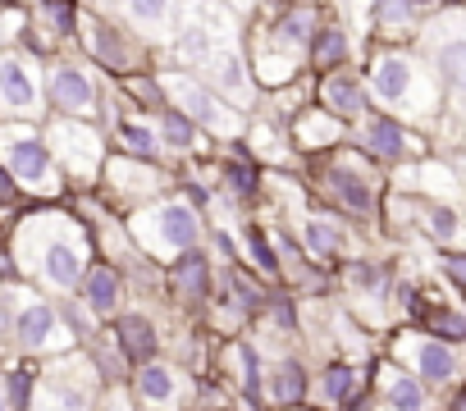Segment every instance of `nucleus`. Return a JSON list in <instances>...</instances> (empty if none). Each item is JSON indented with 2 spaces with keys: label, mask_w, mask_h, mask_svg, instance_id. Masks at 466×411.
Listing matches in <instances>:
<instances>
[{
  "label": "nucleus",
  "mask_w": 466,
  "mask_h": 411,
  "mask_svg": "<svg viewBox=\"0 0 466 411\" xmlns=\"http://www.w3.org/2000/svg\"><path fill=\"white\" fill-rule=\"evenodd\" d=\"M370 96L411 119H430L443 105V87L430 74V65L407 51H380L370 60Z\"/></svg>",
  "instance_id": "nucleus-1"
},
{
  "label": "nucleus",
  "mask_w": 466,
  "mask_h": 411,
  "mask_svg": "<svg viewBox=\"0 0 466 411\" xmlns=\"http://www.w3.org/2000/svg\"><path fill=\"white\" fill-rule=\"evenodd\" d=\"M425 37H430L425 42V55H430L425 65L439 78L443 96L466 101V15L461 10H448Z\"/></svg>",
  "instance_id": "nucleus-2"
},
{
  "label": "nucleus",
  "mask_w": 466,
  "mask_h": 411,
  "mask_svg": "<svg viewBox=\"0 0 466 411\" xmlns=\"http://www.w3.org/2000/svg\"><path fill=\"white\" fill-rule=\"evenodd\" d=\"M407 356H411V375L420 379V384H452L457 379V347L452 343H443V338H434V334H425V338H411L407 343Z\"/></svg>",
  "instance_id": "nucleus-3"
},
{
  "label": "nucleus",
  "mask_w": 466,
  "mask_h": 411,
  "mask_svg": "<svg viewBox=\"0 0 466 411\" xmlns=\"http://www.w3.org/2000/svg\"><path fill=\"white\" fill-rule=\"evenodd\" d=\"M361 146H366L375 160H384V165H398V160L416 155V137H411V133L402 128V119H393V115H370L366 128H361Z\"/></svg>",
  "instance_id": "nucleus-4"
},
{
  "label": "nucleus",
  "mask_w": 466,
  "mask_h": 411,
  "mask_svg": "<svg viewBox=\"0 0 466 411\" xmlns=\"http://www.w3.org/2000/svg\"><path fill=\"white\" fill-rule=\"evenodd\" d=\"M169 96L183 105V115L187 119H197V124H206V128H224V133H233V115H224V105L206 92V87H197L192 78H169Z\"/></svg>",
  "instance_id": "nucleus-5"
},
{
  "label": "nucleus",
  "mask_w": 466,
  "mask_h": 411,
  "mask_svg": "<svg viewBox=\"0 0 466 411\" xmlns=\"http://www.w3.org/2000/svg\"><path fill=\"white\" fill-rule=\"evenodd\" d=\"M320 101H325V115H339V119H361L370 110V96H366V83L357 74H343L334 69L320 87Z\"/></svg>",
  "instance_id": "nucleus-6"
},
{
  "label": "nucleus",
  "mask_w": 466,
  "mask_h": 411,
  "mask_svg": "<svg viewBox=\"0 0 466 411\" xmlns=\"http://www.w3.org/2000/svg\"><path fill=\"white\" fill-rule=\"evenodd\" d=\"M5 155L24 183H51V151L33 133H5Z\"/></svg>",
  "instance_id": "nucleus-7"
},
{
  "label": "nucleus",
  "mask_w": 466,
  "mask_h": 411,
  "mask_svg": "<svg viewBox=\"0 0 466 411\" xmlns=\"http://www.w3.org/2000/svg\"><path fill=\"white\" fill-rule=\"evenodd\" d=\"M51 96H56V105L69 110V115H92V105H96L92 78H87L83 69H74V65H60V69L51 74Z\"/></svg>",
  "instance_id": "nucleus-8"
},
{
  "label": "nucleus",
  "mask_w": 466,
  "mask_h": 411,
  "mask_svg": "<svg viewBox=\"0 0 466 411\" xmlns=\"http://www.w3.org/2000/svg\"><path fill=\"white\" fill-rule=\"evenodd\" d=\"M0 105H10L19 115H33L37 110V78L28 74L24 60L5 55L0 60Z\"/></svg>",
  "instance_id": "nucleus-9"
},
{
  "label": "nucleus",
  "mask_w": 466,
  "mask_h": 411,
  "mask_svg": "<svg viewBox=\"0 0 466 411\" xmlns=\"http://www.w3.org/2000/svg\"><path fill=\"white\" fill-rule=\"evenodd\" d=\"M156 220V238L174 252H187L197 243V216L183 211V206H160V211L151 216Z\"/></svg>",
  "instance_id": "nucleus-10"
},
{
  "label": "nucleus",
  "mask_w": 466,
  "mask_h": 411,
  "mask_svg": "<svg viewBox=\"0 0 466 411\" xmlns=\"http://www.w3.org/2000/svg\"><path fill=\"white\" fill-rule=\"evenodd\" d=\"M329 192L348 206L352 216H366L370 206H375V192H370V183L357 174V169H348V165H334L329 169Z\"/></svg>",
  "instance_id": "nucleus-11"
},
{
  "label": "nucleus",
  "mask_w": 466,
  "mask_h": 411,
  "mask_svg": "<svg viewBox=\"0 0 466 411\" xmlns=\"http://www.w3.org/2000/svg\"><path fill=\"white\" fill-rule=\"evenodd\" d=\"M420 225L434 243H457L461 238V216L452 211V206H439V201L420 206Z\"/></svg>",
  "instance_id": "nucleus-12"
},
{
  "label": "nucleus",
  "mask_w": 466,
  "mask_h": 411,
  "mask_svg": "<svg viewBox=\"0 0 466 411\" xmlns=\"http://www.w3.org/2000/svg\"><path fill=\"white\" fill-rule=\"evenodd\" d=\"M311 60H316V69H339L348 60V33L343 28L311 33Z\"/></svg>",
  "instance_id": "nucleus-13"
},
{
  "label": "nucleus",
  "mask_w": 466,
  "mask_h": 411,
  "mask_svg": "<svg viewBox=\"0 0 466 411\" xmlns=\"http://www.w3.org/2000/svg\"><path fill=\"white\" fill-rule=\"evenodd\" d=\"M92 51H96V60H106L110 69H128L133 65V51L124 46V37L115 33V28H106V24H92Z\"/></svg>",
  "instance_id": "nucleus-14"
},
{
  "label": "nucleus",
  "mask_w": 466,
  "mask_h": 411,
  "mask_svg": "<svg viewBox=\"0 0 466 411\" xmlns=\"http://www.w3.org/2000/svg\"><path fill=\"white\" fill-rule=\"evenodd\" d=\"M46 275H51L60 288H74V284H78V275H83L78 252H74L69 243H51V247H46Z\"/></svg>",
  "instance_id": "nucleus-15"
},
{
  "label": "nucleus",
  "mask_w": 466,
  "mask_h": 411,
  "mask_svg": "<svg viewBox=\"0 0 466 411\" xmlns=\"http://www.w3.org/2000/svg\"><path fill=\"white\" fill-rule=\"evenodd\" d=\"M15 329H19V343H24V347H42V343L51 338V329H56V311L37 302V306H28V311L19 316Z\"/></svg>",
  "instance_id": "nucleus-16"
},
{
  "label": "nucleus",
  "mask_w": 466,
  "mask_h": 411,
  "mask_svg": "<svg viewBox=\"0 0 466 411\" xmlns=\"http://www.w3.org/2000/svg\"><path fill=\"white\" fill-rule=\"evenodd\" d=\"M119 343H124V352H128L133 361H147V356L156 352V334H151V325H147L142 316H124V320H119Z\"/></svg>",
  "instance_id": "nucleus-17"
},
{
  "label": "nucleus",
  "mask_w": 466,
  "mask_h": 411,
  "mask_svg": "<svg viewBox=\"0 0 466 411\" xmlns=\"http://www.w3.org/2000/svg\"><path fill=\"white\" fill-rule=\"evenodd\" d=\"M384 402H389V411H425V384L416 375H393Z\"/></svg>",
  "instance_id": "nucleus-18"
},
{
  "label": "nucleus",
  "mask_w": 466,
  "mask_h": 411,
  "mask_svg": "<svg viewBox=\"0 0 466 411\" xmlns=\"http://www.w3.org/2000/svg\"><path fill=\"white\" fill-rule=\"evenodd\" d=\"M83 297H87V306H92V311H101V316H106V311L119 302V275H115V270H106V266H101V270H92V279H87Z\"/></svg>",
  "instance_id": "nucleus-19"
},
{
  "label": "nucleus",
  "mask_w": 466,
  "mask_h": 411,
  "mask_svg": "<svg viewBox=\"0 0 466 411\" xmlns=\"http://www.w3.org/2000/svg\"><path fill=\"white\" fill-rule=\"evenodd\" d=\"M178 55H183L187 65H206V60H215V37H210L201 24H183V33H178Z\"/></svg>",
  "instance_id": "nucleus-20"
},
{
  "label": "nucleus",
  "mask_w": 466,
  "mask_h": 411,
  "mask_svg": "<svg viewBox=\"0 0 466 411\" xmlns=\"http://www.w3.org/2000/svg\"><path fill=\"white\" fill-rule=\"evenodd\" d=\"M174 279H178V288H183L187 297H201V293H206V256H201L197 247H187V252L178 256V266H174Z\"/></svg>",
  "instance_id": "nucleus-21"
},
{
  "label": "nucleus",
  "mask_w": 466,
  "mask_h": 411,
  "mask_svg": "<svg viewBox=\"0 0 466 411\" xmlns=\"http://www.w3.org/2000/svg\"><path fill=\"white\" fill-rule=\"evenodd\" d=\"M169 10L174 0H128V15L142 33H165L169 28Z\"/></svg>",
  "instance_id": "nucleus-22"
},
{
  "label": "nucleus",
  "mask_w": 466,
  "mask_h": 411,
  "mask_svg": "<svg viewBox=\"0 0 466 411\" xmlns=\"http://www.w3.org/2000/svg\"><path fill=\"white\" fill-rule=\"evenodd\" d=\"M311 28H316V15H311V10H293V15H284V24L275 28V42H279L284 51H298L302 42H311Z\"/></svg>",
  "instance_id": "nucleus-23"
},
{
  "label": "nucleus",
  "mask_w": 466,
  "mask_h": 411,
  "mask_svg": "<svg viewBox=\"0 0 466 411\" xmlns=\"http://www.w3.org/2000/svg\"><path fill=\"white\" fill-rule=\"evenodd\" d=\"M210 69H215V83L224 87V92H233V96H248V78H243V60L233 55V51H215V60H210Z\"/></svg>",
  "instance_id": "nucleus-24"
},
{
  "label": "nucleus",
  "mask_w": 466,
  "mask_h": 411,
  "mask_svg": "<svg viewBox=\"0 0 466 411\" xmlns=\"http://www.w3.org/2000/svg\"><path fill=\"white\" fill-rule=\"evenodd\" d=\"M275 397H279V402H289V406H298V402L307 397V375H302V366H298V361H284V366H279Z\"/></svg>",
  "instance_id": "nucleus-25"
},
{
  "label": "nucleus",
  "mask_w": 466,
  "mask_h": 411,
  "mask_svg": "<svg viewBox=\"0 0 466 411\" xmlns=\"http://www.w3.org/2000/svg\"><path fill=\"white\" fill-rule=\"evenodd\" d=\"M137 388H142V397H151V402H169V397H174V375H169L165 366H142Z\"/></svg>",
  "instance_id": "nucleus-26"
},
{
  "label": "nucleus",
  "mask_w": 466,
  "mask_h": 411,
  "mask_svg": "<svg viewBox=\"0 0 466 411\" xmlns=\"http://www.w3.org/2000/svg\"><path fill=\"white\" fill-rule=\"evenodd\" d=\"M352 366H325V379H320V393L325 402H348L352 397Z\"/></svg>",
  "instance_id": "nucleus-27"
},
{
  "label": "nucleus",
  "mask_w": 466,
  "mask_h": 411,
  "mask_svg": "<svg viewBox=\"0 0 466 411\" xmlns=\"http://www.w3.org/2000/svg\"><path fill=\"white\" fill-rule=\"evenodd\" d=\"M430 334L443 338V343H466V316L439 306V311H430Z\"/></svg>",
  "instance_id": "nucleus-28"
},
{
  "label": "nucleus",
  "mask_w": 466,
  "mask_h": 411,
  "mask_svg": "<svg viewBox=\"0 0 466 411\" xmlns=\"http://www.w3.org/2000/svg\"><path fill=\"white\" fill-rule=\"evenodd\" d=\"M375 19H380L384 28H411L420 15L407 5V0H375Z\"/></svg>",
  "instance_id": "nucleus-29"
},
{
  "label": "nucleus",
  "mask_w": 466,
  "mask_h": 411,
  "mask_svg": "<svg viewBox=\"0 0 466 411\" xmlns=\"http://www.w3.org/2000/svg\"><path fill=\"white\" fill-rule=\"evenodd\" d=\"M160 133H165V142H169V146H178V151H183V146L192 142V119H187V115H178V110H165Z\"/></svg>",
  "instance_id": "nucleus-30"
},
{
  "label": "nucleus",
  "mask_w": 466,
  "mask_h": 411,
  "mask_svg": "<svg viewBox=\"0 0 466 411\" xmlns=\"http://www.w3.org/2000/svg\"><path fill=\"white\" fill-rule=\"evenodd\" d=\"M119 137H124V146L133 151V155H156V133L151 128H142V124H119Z\"/></svg>",
  "instance_id": "nucleus-31"
},
{
  "label": "nucleus",
  "mask_w": 466,
  "mask_h": 411,
  "mask_svg": "<svg viewBox=\"0 0 466 411\" xmlns=\"http://www.w3.org/2000/svg\"><path fill=\"white\" fill-rule=\"evenodd\" d=\"M307 238H311V252H316V256H334V252H339V229L325 225V220H311V225H307Z\"/></svg>",
  "instance_id": "nucleus-32"
},
{
  "label": "nucleus",
  "mask_w": 466,
  "mask_h": 411,
  "mask_svg": "<svg viewBox=\"0 0 466 411\" xmlns=\"http://www.w3.org/2000/svg\"><path fill=\"white\" fill-rule=\"evenodd\" d=\"M243 388H248V402L261 397V370H257V352L243 347Z\"/></svg>",
  "instance_id": "nucleus-33"
},
{
  "label": "nucleus",
  "mask_w": 466,
  "mask_h": 411,
  "mask_svg": "<svg viewBox=\"0 0 466 411\" xmlns=\"http://www.w3.org/2000/svg\"><path fill=\"white\" fill-rule=\"evenodd\" d=\"M248 247H252V256H257V266H261V270H270V275L279 270V266H275V252H270V243H266L257 229H248Z\"/></svg>",
  "instance_id": "nucleus-34"
},
{
  "label": "nucleus",
  "mask_w": 466,
  "mask_h": 411,
  "mask_svg": "<svg viewBox=\"0 0 466 411\" xmlns=\"http://www.w3.org/2000/svg\"><path fill=\"white\" fill-rule=\"evenodd\" d=\"M443 275L466 293V252H443Z\"/></svg>",
  "instance_id": "nucleus-35"
},
{
  "label": "nucleus",
  "mask_w": 466,
  "mask_h": 411,
  "mask_svg": "<svg viewBox=\"0 0 466 411\" xmlns=\"http://www.w3.org/2000/svg\"><path fill=\"white\" fill-rule=\"evenodd\" d=\"M233 288H238V302H243L248 311H257V306L266 302V293H261V288H252L248 279H233Z\"/></svg>",
  "instance_id": "nucleus-36"
},
{
  "label": "nucleus",
  "mask_w": 466,
  "mask_h": 411,
  "mask_svg": "<svg viewBox=\"0 0 466 411\" xmlns=\"http://www.w3.org/2000/svg\"><path fill=\"white\" fill-rule=\"evenodd\" d=\"M228 178H233V187H238V192H252L257 187V174L248 165H228Z\"/></svg>",
  "instance_id": "nucleus-37"
},
{
  "label": "nucleus",
  "mask_w": 466,
  "mask_h": 411,
  "mask_svg": "<svg viewBox=\"0 0 466 411\" xmlns=\"http://www.w3.org/2000/svg\"><path fill=\"white\" fill-rule=\"evenodd\" d=\"M352 279H357L361 288H375V279H380V270H375V266H366V261H357V266H352Z\"/></svg>",
  "instance_id": "nucleus-38"
},
{
  "label": "nucleus",
  "mask_w": 466,
  "mask_h": 411,
  "mask_svg": "<svg viewBox=\"0 0 466 411\" xmlns=\"http://www.w3.org/2000/svg\"><path fill=\"white\" fill-rule=\"evenodd\" d=\"M10 388H15V406H28V375L24 370L10 375Z\"/></svg>",
  "instance_id": "nucleus-39"
},
{
  "label": "nucleus",
  "mask_w": 466,
  "mask_h": 411,
  "mask_svg": "<svg viewBox=\"0 0 466 411\" xmlns=\"http://www.w3.org/2000/svg\"><path fill=\"white\" fill-rule=\"evenodd\" d=\"M407 5H411V10H416V15L425 19V15H434V10H443V0H407Z\"/></svg>",
  "instance_id": "nucleus-40"
},
{
  "label": "nucleus",
  "mask_w": 466,
  "mask_h": 411,
  "mask_svg": "<svg viewBox=\"0 0 466 411\" xmlns=\"http://www.w3.org/2000/svg\"><path fill=\"white\" fill-rule=\"evenodd\" d=\"M5 329H15V325H10V302L0 297V334H5Z\"/></svg>",
  "instance_id": "nucleus-41"
},
{
  "label": "nucleus",
  "mask_w": 466,
  "mask_h": 411,
  "mask_svg": "<svg viewBox=\"0 0 466 411\" xmlns=\"http://www.w3.org/2000/svg\"><path fill=\"white\" fill-rule=\"evenodd\" d=\"M15 192V183H10V174H0V196H10Z\"/></svg>",
  "instance_id": "nucleus-42"
},
{
  "label": "nucleus",
  "mask_w": 466,
  "mask_h": 411,
  "mask_svg": "<svg viewBox=\"0 0 466 411\" xmlns=\"http://www.w3.org/2000/svg\"><path fill=\"white\" fill-rule=\"evenodd\" d=\"M0 411H5V397H0Z\"/></svg>",
  "instance_id": "nucleus-43"
},
{
  "label": "nucleus",
  "mask_w": 466,
  "mask_h": 411,
  "mask_svg": "<svg viewBox=\"0 0 466 411\" xmlns=\"http://www.w3.org/2000/svg\"><path fill=\"white\" fill-rule=\"evenodd\" d=\"M233 5H243V0H233Z\"/></svg>",
  "instance_id": "nucleus-44"
}]
</instances>
